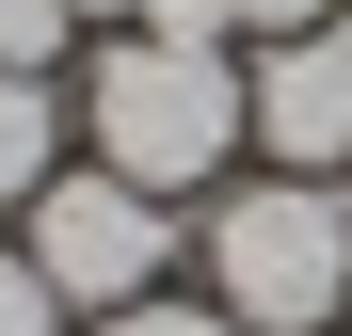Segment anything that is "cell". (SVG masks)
<instances>
[{
  "label": "cell",
  "mask_w": 352,
  "mask_h": 336,
  "mask_svg": "<svg viewBox=\"0 0 352 336\" xmlns=\"http://www.w3.org/2000/svg\"><path fill=\"white\" fill-rule=\"evenodd\" d=\"M80 144L112 160V177H129V192H208L224 177V160H241L256 128H241V65H224V48L208 32H112L96 48V80H80Z\"/></svg>",
  "instance_id": "1"
},
{
  "label": "cell",
  "mask_w": 352,
  "mask_h": 336,
  "mask_svg": "<svg viewBox=\"0 0 352 336\" xmlns=\"http://www.w3.org/2000/svg\"><path fill=\"white\" fill-rule=\"evenodd\" d=\"M192 256L241 336H336L352 320V177H241L192 224Z\"/></svg>",
  "instance_id": "2"
},
{
  "label": "cell",
  "mask_w": 352,
  "mask_h": 336,
  "mask_svg": "<svg viewBox=\"0 0 352 336\" xmlns=\"http://www.w3.org/2000/svg\"><path fill=\"white\" fill-rule=\"evenodd\" d=\"M16 224H32L16 256H32V272H48V289H65L80 320H112V304H144L160 272H176V208H160V192H129L112 160H65V177H48V192H32Z\"/></svg>",
  "instance_id": "3"
},
{
  "label": "cell",
  "mask_w": 352,
  "mask_h": 336,
  "mask_svg": "<svg viewBox=\"0 0 352 336\" xmlns=\"http://www.w3.org/2000/svg\"><path fill=\"white\" fill-rule=\"evenodd\" d=\"M241 128H256L272 177H352V16L256 48V65H241Z\"/></svg>",
  "instance_id": "4"
},
{
  "label": "cell",
  "mask_w": 352,
  "mask_h": 336,
  "mask_svg": "<svg viewBox=\"0 0 352 336\" xmlns=\"http://www.w3.org/2000/svg\"><path fill=\"white\" fill-rule=\"evenodd\" d=\"M48 177H65V96H48V80H16V65H0V208H32Z\"/></svg>",
  "instance_id": "5"
},
{
  "label": "cell",
  "mask_w": 352,
  "mask_h": 336,
  "mask_svg": "<svg viewBox=\"0 0 352 336\" xmlns=\"http://www.w3.org/2000/svg\"><path fill=\"white\" fill-rule=\"evenodd\" d=\"M320 16H336V0H144V32H208V48H224V32L272 48V32H320Z\"/></svg>",
  "instance_id": "6"
},
{
  "label": "cell",
  "mask_w": 352,
  "mask_h": 336,
  "mask_svg": "<svg viewBox=\"0 0 352 336\" xmlns=\"http://www.w3.org/2000/svg\"><path fill=\"white\" fill-rule=\"evenodd\" d=\"M65 32H80L65 0H0V65H16V80H48V65H65Z\"/></svg>",
  "instance_id": "7"
},
{
  "label": "cell",
  "mask_w": 352,
  "mask_h": 336,
  "mask_svg": "<svg viewBox=\"0 0 352 336\" xmlns=\"http://www.w3.org/2000/svg\"><path fill=\"white\" fill-rule=\"evenodd\" d=\"M0 336H65V289H48L16 240H0Z\"/></svg>",
  "instance_id": "8"
},
{
  "label": "cell",
  "mask_w": 352,
  "mask_h": 336,
  "mask_svg": "<svg viewBox=\"0 0 352 336\" xmlns=\"http://www.w3.org/2000/svg\"><path fill=\"white\" fill-rule=\"evenodd\" d=\"M96 336H241V320H224V304H176V289H144V304H112Z\"/></svg>",
  "instance_id": "9"
},
{
  "label": "cell",
  "mask_w": 352,
  "mask_h": 336,
  "mask_svg": "<svg viewBox=\"0 0 352 336\" xmlns=\"http://www.w3.org/2000/svg\"><path fill=\"white\" fill-rule=\"evenodd\" d=\"M65 16H144V0H65Z\"/></svg>",
  "instance_id": "10"
},
{
  "label": "cell",
  "mask_w": 352,
  "mask_h": 336,
  "mask_svg": "<svg viewBox=\"0 0 352 336\" xmlns=\"http://www.w3.org/2000/svg\"><path fill=\"white\" fill-rule=\"evenodd\" d=\"M336 16H352V0H336Z\"/></svg>",
  "instance_id": "11"
},
{
  "label": "cell",
  "mask_w": 352,
  "mask_h": 336,
  "mask_svg": "<svg viewBox=\"0 0 352 336\" xmlns=\"http://www.w3.org/2000/svg\"><path fill=\"white\" fill-rule=\"evenodd\" d=\"M336 336H352V320H336Z\"/></svg>",
  "instance_id": "12"
}]
</instances>
